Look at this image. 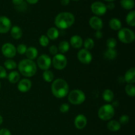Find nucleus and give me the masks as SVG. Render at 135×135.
<instances>
[{
  "label": "nucleus",
  "mask_w": 135,
  "mask_h": 135,
  "mask_svg": "<svg viewBox=\"0 0 135 135\" xmlns=\"http://www.w3.org/2000/svg\"><path fill=\"white\" fill-rule=\"evenodd\" d=\"M51 90L53 95L57 98H63L69 94V86L64 79H57L51 84Z\"/></svg>",
  "instance_id": "nucleus-1"
},
{
  "label": "nucleus",
  "mask_w": 135,
  "mask_h": 135,
  "mask_svg": "<svg viewBox=\"0 0 135 135\" xmlns=\"http://www.w3.org/2000/svg\"><path fill=\"white\" fill-rule=\"evenodd\" d=\"M75 21V16L69 12H62L55 17L54 23L57 28L62 30L71 27Z\"/></svg>",
  "instance_id": "nucleus-2"
},
{
  "label": "nucleus",
  "mask_w": 135,
  "mask_h": 135,
  "mask_svg": "<svg viewBox=\"0 0 135 135\" xmlns=\"http://www.w3.org/2000/svg\"><path fill=\"white\" fill-rule=\"evenodd\" d=\"M20 73L25 77H32L37 71V67L35 62L28 59L21 60L18 65Z\"/></svg>",
  "instance_id": "nucleus-3"
},
{
  "label": "nucleus",
  "mask_w": 135,
  "mask_h": 135,
  "mask_svg": "<svg viewBox=\"0 0 135 135\" xmlns=\"http://www.w3.org/2000/svg\"><path fill=\"white\" fill-rule=\"evenodd\" d=\"M86 100L85 94L83 91L79 89L73 90L68 94V100L71 104L80 105Z\"/></svg>",
  "instance_id": "nucleus-4"
},
{
  "label": "nucleus",
  "mask_w": 135,
  "mask_h": 135,
  "mask_svg": "<svg viewBox=\"0 0 135 135\" xmlns=\"http://www.w3.org/2000/svg\"><path fill=\"white\" fill-rule=\"evenodd\" d=\"M115 115L114 107L111 104H105L99 109L98 115L103 121H108L113 118Z\"/></svg>",
  "instance_id": "nucleus-5"
},
{
  "label": "nucleus",
  "mask_w": 135,
  "mask_h": 135,
  "mask_svg": "<svg viewBox=\"0 0 135 135\" xmlns=\"http://www.w3.org/2000/svg\"><path fill=\"white\" fill-rule=\"evenodd\" d=\"M118 38L122 43L131 44L134 42L135 39L134 32L127 28H121L118 32Z\"/></svg>",
  "instance_id": "nucleus-6"
},
{
  "label": "nucleus",
  "mask_w": 135,
  "mask_h": 135,
  "mask_svg": "<svg viewBox=\"0 0 135 135\" xmlns=\"http://www.w3.org/2000/svg\"><path fill=\"white\" fill-rule=\"evenodd\" d=\"M51 64L57 70H63L67 67V59L63 54H57L54 55L51 60Z\"/></svg>",
  "instance_id": "nucleus-7"
},
{
  "label": "nucleus",
  "mask_w": 135,
  "mask_h": 135,
  "mask_svg": "<svg viewBox=\"0 0 135 135\" xmlns=\"http://www.w3.org/2000/svg\"><path fill=\"white\" fill-rule=\"evenodd\" d=\"M1 53L5 57L10 59L14 57L17 54L15 46L11 43H5L1 47Z\"/></svg>",
  "instance_id": "nucleus-8"
},
{
  "label": "nucleus",
  "mask_w": 135,
  "mask_h": 135,
  "mask_svg": "<svg viewBox=\"0 0 135 135\" xmlns=\"http://www.w3.org/2000/svg\"><path fill=\"white\" fill-rule=\"evenodd\" d=\"M106 5L101 1H96L91 5V11L94 15L98 16H102L107 12Z\"/></svg>",
  "instance_id": "nucleus-9"
},
{
  "label": "nucleus",
  "mask_w": 135,
  "mask_h": 135,
  "mask_svg": "<svg viewBox=\"0 0 135 135\" xmlns=\"http://www.w3.org/2000/svg\"><path fill=\"white\" fill-rule=\"evenodd\" d=\"M77 58L81 63L88 65L92 61V55L90 52L89 50H87L86 49H81L78 52Z\"/></svg>",
  "instance_id": "nucleus-10"
},
{
  "label": "nucleus",
  "mask_w": 135,
  "mask_h": 135,
  "mask_svg": "<svg viewBox=\"0 0 135 135\" xmlns=\"http://www.w3.org/2000/svg\"><path fill=\"white\" fill-rule=\"evenodd\" d=\"M37 63L39 68L44 71H46V70H49V69L51 67V59L49 55L46 54H42L38 57Z\"/></svg>",
  "instance_id": "nucleus-11"
},
{
  "label": "nucleus",
  "mask_w": 135,
  "mask_h": 135,
  "mask_svg": "<svg viewBox=\"0 0 135 135\" xmlns=\"http://www.w3.org/2000/svg\"><path fill=\"white\" fill-rule=\"evenodd\" d=\"M11 28V21L5 16L0 17V34L7 33Z\"/></svg>",
  "instance_id": "nucleus-12"
},
{
  "label": "nucleus",
  "mask_w": 135,
  "mask_h": 135,
  "mask_svg": "<svg viewBox=\"0 0 135 135\" xmlns=\"http://www.w3.org/2000/svg\"><path fill=\"white\" fill-rule=\"evenodd\" d=\"M32 82L31 80L28 79H23L19 80L17 85L18 90L21 92H27L31 89Z\"/></svg>",
  "instance_id": "nucleus-13"
},
{
  "label": "nucleus",
  "mask_w": 135,
  "mask_h": 135,
  "mask_svg": "<svg viewBox=\"0 0 135 135\" xmlns=\"http://www.w3.org/2000/svg\"><path fill=\"white\" fill-rule=\"evenodd\" d=\"M74 123H75V127L77 129H79V130L83 129L84 128H85V127L87 125L86 117V116L84 115L83 114L78 115L75 117Z\"/></svg>",
  "instance_id": "nucleus-14"
},
{
  "label": "nucleus",
  "mask_w": 135,
  "mask_h": 135,
  "mask_svg": "<svg viewBox=\"0 0 135 135\" xmlns=\"http://www.w3.org/2000/svg\"><path fill=\"white\" fill-rule=\"evenodd\" d=\"M89 25L92 28L96 31L101 30V29L103 28L102 20L97 16H94L90 18Z\"/></svg>",
  "instance_id": "nucleus-15"
},
{
  "label": "nucleus",
  "mask_w": 135,
  "mask_h": 135,
  "mask_svg": "<svg viewBox=\"0 0 135 135\" xmlns=\"http://www.w3.org/2000/svg\"><path fill=\"white\" fill-rule=\"evenodd\" d=\"M83 40L80 36L74 35L70 39V44L75 49H80L83 45Z\"/></svg>",
  "instance_id": "nucleus-16"
},
{
  "label": "nucleus",
  "mask_w": 135,
  "mask_h": 135,
  "mask_svg": "<svg viewBox=\"0 0 135 135\" xmlns=\"http://www.w3.org/2000/svg\"><path fill=\"white\" fill-rule=\"evenodd\" d=\"M124 79L128 84H133L135 82V69L134 67L129 69L125 73Z\"/></svg>",
  "instance_id": "nucleus-17"
},
{
  "label": "nucleus",
  "mask_w": 135,
  "mask_h": 135,
  "mask_svg": "<svg viewBox=\"0 0 135 135\" xmlns=\"http://www.w3.org/2000/svg\"><path fill=\"white\" fill-rule=\"evenodd\" d=\"M11 35L15 40L21 39L22 36V30L19 26H13L11 28Z\"/></svg>",
  "instance_id": "nucleus-18"
},
{
  "label": "nucleus",
  "mask_w": 135,
  "mask_h": 135,
  "mask_svg": "<svg viewBox=\"0 0 135 135\" xmlns=\"http://www.w3.org/2000/svg\"><path fill=\"white\" fill-rule=\"evenodd\" d=\"M25 54H26V56L28 59L33 61L38 57V51L36 47L32 46V47H28Z\"/></svg>",
  "instance_id": "nucleus-19"
},
{
  "label": "nucleus",
  "mask_w": 135,
  "mask_h": 135,
  "mask_svg": "<svg viewBox=\"0 0 135 135\" xmlns=\"http://www.w3.org/2000/svg\"><path fill=\"white\" fill-rule=\"evenodd\" d=\"M107 127H108V130H109L110 131L117 132L121 129V124L116 120H112L108 123Z\"/></svg>",
  "instance_id": "nucleus-20"
},
{
  "label": "nucleus",
  "mask_w": 135,
  "mask_h": 135,
  "mask_svg": "<svg viewBox=\"0 0 135 135\" xmlns=\"http://www.w3.org/2000/svg\"><path fill=\"white\" fill-rule=\"evenodd\" d=\"M109 26L111 28V29L113 30H119L121 28L122 24L120 20H119L117 18H113L109 21Z\"/></svg>",
  "instance_id": "nucleus-21"
},
{
  "label": "nucleus",
  "mask_w": 135,
  "mask_h": 135,
  "mask_svg": "<svg viewBox=\"0 0 135 135\" xmlns=\"http://www.w3.org/2000/svg\"><path fill=\"white\" fill-rule=\"evenodd\" d=\"M20 78H21V76H20L19 73L16 71H11L7 75L8 80L11 84H15V83H18L20 80Z\"/></svg>",
  "instance_id": "nucleus-22"
},
{
  "label": "nucleus",
  "mask_w": 135,
  "mask_h": 135,
  "mask_svg": "<svg viewBox=\"0 0 135 135\" xmlns=\"http://www.w3.org/2000/svg\"><path fill=\"white\" fill-rule=\"evenodd\" d=\"M59 36V30L55 27L50 28L47 32V36L49 38V40H56L57 38H58Z\"/></svg>",
  "instance_id": "nucleus-23"
},
{
  "label": "nucleus",
  "mask_w": 135,
  "mask_h": 135,
  "mask_svg": "<svg viewBox=\"0 0 135 135\" xmlns=\"http://www.w3.org/2000/svg\"><path fill=\"white\" fill-rule=\"evenodd\" d=\"M103 99L107 102H112L114 99V93L110 89H105L102 94Z\"/></svg>",
  "instance_id": "nucleus-24"
},
{
  "label": "nucleus",
  "mask_w": 135,
  "mask_h": 135,
  "mask_svg": "<svg viewBox=\"0 0 135 135\" xmlns=\"http://www.w3.org/2000/svg\"><path fill=\"white\" fill-rule=\"evenodd\" d=\"M117 52L115 49H109L105 50L104 52V57L105 59H109V60H113L117 57Z\"/></svg>",
  "instance_id": "nucleus-25"
},
{
  "label": "nucleus",
  "mask_w": 135,
  "mask_h": 135,
  "mask_svg": "<svg viewBox=\"0 0 135 135\" xmlns=\"http://www.w3.org/2000/svg\"><path fill=\"white\" fill-rule=\"evenodd\" d=\"M58 51L61 54H65L69 50L70 48V44L67 41H62L59 43V46H58Z\"/></svg>",
  "instance_id": "nucleus-26"
},
{
  "label": "nucleus",
  "mask_w": 135,
  "mask_h": 135,
  "mask_svg": "<svg viewBox=\"0 0 135 135\" xmlns=\"http://www.w3.org/2000/svg\"><path fill=\"white\" fill-rule=\"evenodd\" d=\"M121 5L126 10H131L134 7V0H121Z\"/></svg>",
  "instance_id": "nucleus-27"
},
{
  "label": "nucleus",
  "mask_w": 135,
  "mask_h": 135,
  "mask_svg": "<svg viewBox=\"0 0 135 135\" xmlns=\"http://www.w3.org/2000/svg\"><path fill=\"white\" fill-rule=\"evenodd\" d=\"M126 22L131 26H135V11H131L128 13L126 17Z\"/></svg>",
  "instance_id": "nucleus-28"
},
{
  "label": "nucleus",
  "mask_w": 135,
  "mask_h": 135,
  "mask_svg": "<svg viewBox=\"0 0 135 135\" xmlns=\"http://www.w3.org/2000/svg\"><path fill=\"white\" fill-rule=\"evenodd\" d=\"M42 76H43L44 80L47 83H51L54 80V74L53 73L52 71L50 70H46L44 71Z\"/></svg>",
  "instance_id": "nucleus-29"
},
{
  "label": "nucleus",
  "mask_w": 135,
  "mask_h": 135,
  "mask_svg": "<svg viewBox=\"0 0 135 135\" xmlns=\"http://www.w3.org/2000/svg\"><path fill=\"white\" fill-rule=\"evenodd\" d=\"M4 67L8 70H13L17 68V65L15 61L12 60V59H7L4 63Z\"/></svg>",
  "instance_id": "nucleus-30"
},
{
  "label": "nucleus",
  "mask_w": 135,
  "mask_h": 135,
  "mask_svg": "<svg viewBox=\"0 0 135 135\" xmlns=\"http://www.w3.org/2000/svg\"><path fill=\"white\" fill-rule=\"evenodd\" d=\"M125 92L128 96L131 97H134L135 96V86L133 84H128L125 86Z\"/></svg>",
  "instance_id": "nucleus-31"
},
{
  "label": "nucleus",
  "mask_w": 135,
  "mask_h": 135,
  "mask_svg": "<svg viewBox=\"0 0 135 135\" xmlns=\"http://www.w3.org/2000/svg\"><path fill=\"white\" fill-rule=\"evenodd\" d=\"M83 45H84V49H86V50H92L94 46V42L93 39L88 38L84 40V42H83Z\"/></svg>",
  "instance_id": "nucleus-32"
},
{
  "label": "nucleus",
  "mask_w": 135,
  "mask_h": 135,
  "mask_svg": "<svg viewBox=\"0 0 135 135\" xmlns=\"http://www.w3.org/2000/svg\"><path fill=\"white\" fill-rule=\"evenodd\" d=\"M39 43L42 47H47L50 43V40L47 38V36L42 35L39 38Z\"/></svg>",
  "instance_id": "nucleus-33"
},
{
  "label": "nucleus",
  "mask_w": 135,
  "mask_h": 135,
  "mask_svg": "<svg viewBox=\"0 0 135 135\" xmlns=\"http://www.w3.org/2000/svg\"><path fill=\"white\" fill-rule=\"evenodd\" d=\"M106 45L108 48L115 49L117 46V40L113 38H110L107 40Z\"/></svg>",
  "instance_id": "nucleus-34"
},
{
  "label": "nucleus",
  "mask_w": 135,
  "mask_h": 135,
  "mask_svg": "<svg viewBox=\"0 0 135 135\" xmlns=\"http://www.w3.org/2000/svg\"><path fill=\"white\" fill-rule=\"evenodd\" d=\"M26 50H27V47H26V45L25 44H19L18 45V46L16 48L17 50V53L19 54L20 55H24L26 53Z\"/></svg>",
  "instance_id": "nucleus-35"
},
{
  "label": "nucleus",
  "mask_w": 135,
  "mask_h": 135,
  "mask_svg": "<svg viewBox=\"0 0 135 135\" xmlns=\"http://www.w3.org/2000/svg\"><path fill=\"white\" fill-rule=\"evenodd\" d=\"M70 109V106L67 103H63L61 105H60V108H59V110L61 113H67L69 111Z\"/></svg>",
  "instance_id": "nucleus-36"
},
{
  "label": "nucleus",
  "mask_w": 135,
  "mask_h": 135,
  "mask_svg": "<svg viewBox=\"0 0 135 135\" xmlns=\"http://www.w3.org/2000/svg\"><path fill=\"white\" fill-rule=\"evenodd\" d=\"M129 121V117L127 115H123L119 119V123L121 125H126Z\"/></svg>",
  "instance_id": "nucleus-37"
},
{
  "label": "nucleus",
  "mask_w": 135,
  "mask_h": 135,
  "mask_svg": "<svg viewBox=\"0 0 135 135\" xmlns=\"http://www.w3.org/2000/svg\"><path fill=\"white\" fill-rule=\"evenodd\" d=\"M7 76V73L6 69L5 67L0 65V79H5Z\"/></svg>",
  "instance_id": "nucleus-38"
},
{
  "label": "nucleus",
  "mask_w": 135,
  "mask_h": 135,
  "mask_svg": "<svg viewBox=\"0 0 135 135\" xmlns=\"http://www.w3.org/2000/svg\"><path fill=\"white\" fill-rule=\"evenodd\" d=\"M49 51H50V53L53 55H55L58 54V48L57 47H56L55 46L53 45V46H51L49 48Z\"/></svg>",
  "instance_id": "nucleus-39"
},
{
  "label": "nucleus",
  "mask_w": 135,
  "mask_h": 135,
  "mask_svg": "<svg viewBox=\"0 0 135 135\" xmlns=\"http://www.w3.org/2000/svg\"><path fill=\"white\" fill-rule=\"evenodd\" d=\"M12 2L17 7H24V5H26L24 2V0H12Z\"/></svg>",
  "instance_id": "nucleus-40"
},
{
  "label": "nucleus",
  "mask_w": 135,
  "mask_h": 135,
  "mask_svg": "<svg viewBox=\"0 0 135 135\" xmlns=\"http://www.w3.org/2000/svg\"><path fill=\"white\" fill-rule=\"evenodd\" d=\"M0 135H11V133L9 129L3 128L0 130Z\"/></svg>",
  "instance_id": "nucleus-41"
},
{
  "label": "nucleus",
  "mask_w": 135,
  "mask_h": 135,
  "mask_svg": "<svg viewBox=\"0 0 135 135\" xmlns=\"http://www.w3.org/2000/svg\"><path fill=\"white\" fill-rule=\"evenodd\" d=\"M95 36L97 39H100V38H102L103 36V33L102 32L101 30H98V31L96 32L95 33Z\"/></svg>",
  "instance_id": "nucleus-42"
},
{
  "label": "nucleus",
  "mask_w": 135,
  "mask_h": 135,
  "mask_svg": "<svg viewBox=\"0 0 135 135\" xmlns=\"http://www.w3.org/2000/svg\"><path fill=\"white\" fill-rule=\"evenodd\" d=\"M107 9H109V10H112V9H114L115 8V4L113 2H109L108 5H106Z\"/></svg>",
  "instance_id": "nucleus-43"
},
{
  "label": "nucleus",
  "mask_w": 135,
  "mask_h": 135,
  "mask_svg": "<svg viewBox=\"0 0 135 135\" xmlns=\"http://www.w3.org/2000/svg\"><path fill=\"white\" fill-rule=\"evenodd\" d=\"M70 0H61V3L63 5V6H67L69 4Z\"/></svg>",
  "instance_id": "nucleus-44"
},
{
  "label": "nucleus",
  "mask_w": 135,
  "mask_h": 135,
  "mask_svg": "<svg viewBox=\"0 0 135 135\" xmlns=\"http://www.w3.org/2000/svg\"><path fill=\"white\" fill-rule=\"evenodd\" d=\"M26 1L30 4H36L38 2L39 0H26Z\"/></svg>",
  "instance_id": "nucleus-45"
},
{
  "label": "nucleus",
  "mask_w": 135,
  "mask_h": 135,
  "mask_svg": "<svg viewBox=\"0 0 135 135\" xmlns=\"http://www.w3.org/2000/svg\"><path fill=\"white\" fill-rule=\"evenodd\" d=\"M3 121V119L2 116H1V115H0V125H1V124H2Z\"/></svg>",
  "instance_id": "nucleus-46"
},
{
  "label": "nucleus",
  "mask_w": 135,
  "mask_h": 135,
  "mask_svg": "<svg viewBox=\"0 0 135 135\" xmlns=\"http://www.w3.org/2000/svg\"><path fill=\"white\" fill-rule=\"evenodd\" d=\"M105 1H108V2H112V1H115V0H104Z\"/></svg>",
  "instance_id": "nucleus-47"
},
{
  "label": "nucleus",
  "mask_w": 135,
  "mask_h": 135,
  "mask_svg": "<svg viewBox=\"0 0 135 135\" xmlns=\"http://www.w3.org/2000/svg\"><path fill=\"white\" fill-rule=\"evenodd\" d=\"M73 1H79V0H73Z\"/></svg>",
  "instance_id": "nucleus-48"
},
{
  "label": "nucleus",
  "mask_w": 135,
  "mask_h": 135,
  "mask_svg": "<svg viewBox=\"0 0 135 135\" xmlns=\"http://www.w3.org/2000/svg\"><path fill=\"white\" fill-rule=\"evenodd\" d=\"M0 88H1V83H0Z\"/></svg>",
  "instance_id": "nucleus-49"
}]
</instances>
